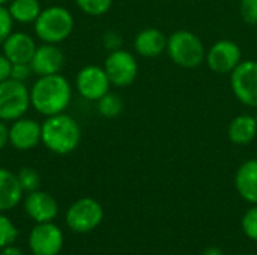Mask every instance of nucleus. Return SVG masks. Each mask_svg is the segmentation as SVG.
<instances>
[{
  "mask_svg": "<svg viewBox=\"0 0 257 255\" xmlns=\"http://www.w3.org/2000/svg\"><path fill=\"white\" fill-rule=\"evenodd\" d=\"M71 101L72 87L62 74L38 77L30 87V105L45 117L65 113Z\"/></svg>",
  "mask_w": 257,
  "mask_h": 255,
  "instance_id": "obj_1",
  "label": "nucleus"
},
{
  "mask_svg": "<svg viewBox=\"0 0 257 255\" xmlns=\"http://www.w3.org/2000/svg\"><path fill=\"white\" fill-rule=\"evenodd\" d=\"M41 143L54 155H69L81 143V128L66 113L45 117L41 125Z\"/></svg>",
  "mask_w": 257,
  "mask_h": 255,
  "instance_id": "obj_2",
  "label": "nucleus"
},
{
  "mask_svg": "<svg viewBox=\"0 0 257 255\" xmlns=\"http://www.w3.org/2000/svg\"><path fill=\"white\" fill-rule=\"evenodd\" d=\"M35 35L44 44H60L66 41L74 30V17L63 6H48L41 11L33 23Z\"/></svg>",
  "mask_w": 257,
  "mask_h": 255,
  "instance_id": "obj_3",
  "label": "nucleus"
},
{
  "mask_svg": "<svg viewBox=\"0 0 257 255\" xmlns=\"http://www.w3.org/2000/svg\"><path fill=\"white\" fill-rule=\"evenodd\" d=\"M170 60L184 69H194L205 62L206 48L202 39L190 30H176L167 36V48Z\"/></svg>",
  "mask_w": 257,
  "mask_h": 255,
  "instance_id": "obj_4",
  "label": "nucleus"
},
{
  "mask_svg": "<svg viewBox=\"0 0 257 255\" xmlns=\"http://www.w3.org/2000/svg\"><path fill=\"white\" fill-rule=\"evenodd\" d=\"M30 105V89L21 81L8 78L0 83V120L14 122L24 117Z\"/></svg>",
  "mask_w": 257,
  "mask_h": 255,
  "instance_id": "obj_5",
  "label": "nucleus"
},
{
  "mask_svg": "<svg viewBox=\"0 0 257 255\" xmlns=\"http://www.w3.org/2000/svg\"><path fill=\"white\" fill-rule=\"evenodd\" d=\"M102 206L95 198L84 197L69 206L65 215V222L75 233H89L102 222Z\"/></svg>",
  "mask_w": 257,
  "mask_h": 255,
  "instance_id": "obj_6",
  "label": "nucleus"
},
{
  "mask_svg": "<svg viewBox=\"0 0 257 255\" xmlns=\"http://www.w3.org/2000/svg\"><path fill=\"white\" fill-rule=\"evenodd\" d=\"M104 71L114 87L131 86L139 75V63L133 53L120 48L110 51L104 60Z\"/></svg>",
  "mask_w": 257,
  "mask_h": 255,
  "instance_id": "obj_7",
  "label": "nucleus"
},
{
  "mask_svg": "<svg viewBox=\"0 0 257 255\" xmlns=\"http://www.w3.org/2000/svg\"><path fill=\"white\" fill-rule=\"evenodd\" d=\"M230 87L235 98L245 107L257 108V62L242 60L230 74Z\"/></svg>",
  "mask_w": 257,
  "mask_h": 255,
  "instance_id": "obj_8",
  "label": "nucleus"
},
{
  "mask_svg": "<svg viewBox=\"0 0 257 255\" xmlns=\"http://www.w3.org/2000/svg\"><path fill=\"white\" fill-rule=\"evenodd\" d=\"M242 62V53L236 42L230 39H220L206 51L205 63L214 74H232Z\"/></svg>",
  "mask_w": 257,
  "mask_h": 255,
  "instance_id": "obj_9",
  "label": "nucleus"
},
{
  "mask_svg": "<svg viewBox=\"0 0 257 255\" xmlns=\"http://www.w3.org/2000/svg\"><path fill=\"white\" fill-rule=\"evenodd\" d=\"M110 80L104 68L96 65H87L77 72L75 87L81 98L96 102L105 93L110 92Z\"/></svg>",
  "mask_w": 257,
  "mask_h": 255,
  "instance_id": "obj_10",
  "label": "nucleus"
},
{
  "mask_svg": "<svg viewBox=\"0 0 257 255\" xmlns=\"http://www.w3.org/2000/svg\"><path fill=\"white\" fill-rule=\"evenodd\" d=\"M29 248L33 255H59L63 248V233L53 222L36 224L29 234Z\"/></svg>",
  "mask_w": 257,
  "mask_h": 255,
  "instance_id": "obj_11",
  "label": "nucleus"
},
{
  "mask_svg": "<svg viewBox=\"0 0 257 255\" xmlns=\"http://www.w3.org/2000/svg\"><path fill=\"white\" fill-rule=\"evenodd\" d=\"M41 143V125L29 117H20L9 126V144L21 152L35 149Z\"/></svg>",
  "mask_w": 257,
  "mask_h": 255,
  "instance_id": "obj_12",
  "label": "nucleus"
},
{
  "mask_svg": "<svg viewBox=\"0 0 257 255\" xmlns=\"http://www.w3.org/2000/svg\"><path fill=\"white\" fill-rule=\"evenodd\" d=\"M24 210L36 224L53 222V219L57 216L59 204L51 194L36 189L33 192H27V197L24 198Z\"/></svg>",
  "mask_w": 257,
  "mask_h": 255,
  "instance_id": "obj_13",
  "label": "nucleus"
},
{
  "mask_svg": "<svg viewBox=\"0 0 257 255\" xmlns=\"http://www.w3.org/2000/svg\"><path fill=\"white\" fill-rule=\"evenodd\" d=\"M65 65V54L56 44H42L36 48L30 68L36 77L60 74Z\"/></svg>",
  "mask_w": 257,
  "mask_h": 255,
  "instance_id": "obj_14",
  "label": "nucleus"
},
{
  "mask_svg": "<svg viewBox=\"0 0 257 255\" xmlns=\"http://www.w3.org/2000/svg\"><path fill=\"white\" fill-rule=\"evenodd\" d=\"M38 45L35 39L26 32H12L3 42V54L14 63H30Z\"/></svg>",
  "mask_w": 257,
  "mask_h": 255,
  "instance_id": "obj_15",
  "label": "nucleus"
},
{
  "mask_svg": "<svg viewBox=\"0 0 257 255\" xmlns=\"http://www.w3.org/2000/svg\"><path fill=\"white\" fill-rule=\"evenodd\" d=\"M167 48V36L155 27L140 30L134 38V50L142 57H158Z\"/></svg>",
  "mask_w": 257,
  "mask_h": 255,
  "instance_id": "obj_16",
  "label": "nucleus"
},
{
  "mask_svg": "<svg viewBox=\"0 0 257 255\" xmlns=\"http://www.w3.org/2000/svg\"><path fill=\"white\" fill-rule=\"evenodd\" d=\"M23 188L15 173L0 167V212L17 207L23 200Z\"/></svg>",
  "mask_w": 257,
  "mask_h": 255,
  "instance_id": "obj_17",
  "label": "nucleus"
},
{
  "mask_svg": "<svg viewBox=\"0 0 257 255\" xmlns=\"http://www.w3.org/2000/svg\"><path fill=\"white\" fill-rule=\"evenodd\" d=\"M235 186L245 201L257 204V159L241 164L235 176Z\"/></svg>",
  "mask_w": 257,
  "mask_h": 255,
  "instance_id": "obj_18",
  "label": "nucleus"
},
{
  "mask_svg": "<svg viewBox=\"0 0 257 255\" xmlns=\"http://www.w3.org/2000/svg\"><path fill=\"white\" fill-rule=\"evenodd\" d=\"M257 137L256 116L239 114L227 126V138L236 146H247Z\"/></svg>",
  "mask_w": 257,
  "mask_h": 255,
  "instance_id": "obj_19",
  "label": "nucleus"
},
{
  "mask_svg": "<svg viewBox=\"0 0 257 255\" xmlns=\"http://www.w3.org/2000/svg\"><path fill=\"white\" fill-rule=\"evenodd\" d=\"M8 11L15 23L33 24L42 8L39 0H11L8 3Z\"/></svg>",
  "mask_w": 257,
  "mask_h": 255,
  "instance_id": "obj_20",
  "label": "nucleus"
},
{
  "mask_svg": "<svg viewBox=\"0 0 257 255\" xmlns=\"http://www.w3.org/2000/svg\"><path fill=\"white\" fill-rule=\"evenodd\" d=\"M96 108H98V113L105 117V119H113V117H117L122 110H123V102L122 99L116 95V93H105L102 98H99L96 101Z\"/></svg>",
  "mask_w": 257,
  "mask_h": 255,
  "instance_id": "obj_21",
  "label": "nucleus"
},
{
  "mask_svg": "<svg viewBox=\"0 0 257 255\" xmlns=\"http://www.w3.org/2000/svg\"><path fill=\"white\" fill-rule=\"evenodd\" d=\"M78 9L90 17H101L107 14L113 5V0H75Z\"/></svg>",
  "mask_w": 257,
  "mask_h": 255,
  "instance_id": "obj_22",
  "label": "nucleus"
},
{
  "mask_svg": "<svg viewBox=\"0 0 257 255\" xmlns=\"http://www.w3.org/2000/svg\"><path fill=\"white\" fill-rule=\"evenodd\" d=\"M17 177H18V182L24 192H33V191L39 189V186H41V176L32 167H23L17 173Z\"/></svg>",
  "mask_w": 257,
  "mask_h": 255,
  "instance_id": "obj_23",
  "label": "nucleus"
},
{
  "mask_svg": "<svg viewBox=\"0 0 257 255\" xmlns=\"http://www.w3.org/2000/svg\"><path fill=\"white\" fill-rule=\"evenodd\" d=\"M17 237H18V228L6 215H3V212H0V249L14 245Z\"/></svg>",
  "mask_w": 257,
  "mask_h": 255,
  "instance_id": "obj_24",
  "label": "nucleus"
},
{
  "mask_svg": "<svg viewBox=\"0 0 257 255\" xmlns=\"http://www.w3.org/2000/svg\"><path fill=\"white\" fill-rule=\"evenodd\" d=\"M242 230L245 236L257 242V204L251 207L242 218Z\"/></svg>",
  "mask_w": 257,
  "mask_h": 255,
  "instance_id": "obj_25",
  "label": "nucleus"
},
{
  "mask_svg": "<svg viewBox=\"0 0 257 255\" xmlns=\"http://www.w3.org/2000/svg\"><path fill=\"white\" fill-rule=\"evenodd\" d=\"M239 14L247 24L257 27V0H241Z\"/></svg>",
  "mask_w": 257,
  "mask_h": 255,
  "instance_id": "obj_26",
  "label": "nucleus"
},
{
  "mask_svg": "<svg viewBox=\"0 0 257 255\" xmlns=\"http://www.w3.org/2000/svg\"><path fill=\"white\" fill-rule=\"evenodd\" d=\"M14 20L8 11V6H0V47L14 32Z\"/></svg>",
  "mask_w": 257,
  "mask_h": 255,
  "instance_id": "obj_27",
  "label": "nucleus"
},
{
  "mask_svg": "<svg viewBox=\"0 0 257 255\" xmlns=\"http://www.w3.org/2000/svg\"><path fill=\"white\" fill-rule=\"evenodd\" d=\"M122 44H123V39H122V35L116 30H107L104 35H102V45L105 50L108 51H116V50H120L122 48Z\"/></svg>",
  "mask_w": 257,
  "mask_h": 255,
  "instance_id": "obj_28",
  "label": "nucleus"
},
{
  "mask_svg": "<svg viewBox=\"0 0 257 255\" xmlns=\"http://www.w3.org/2000/svg\"><path fill=\"white\" fill-rule=\"evenodd\" d=\"M33 75V71L30 68V63H14L11 71V78L26 83Z\"/></svg>",
  "mask_w": 257,
  "mask_h": 255,
  "instance_id": "obj_29",
  "label": "nucleus"
},
{
  "mask_svg": "<svg viewBox=\"0 0 257 255\" xmlns=\"http://www.w3.org/2000/svg\"><path fill=\"white\" fill-rule=\"evenodd\" d=\"M11 71H12V63L3 53H0V83L11 78Z\"/></svg>",
  "mask_w": 257,
  "mask_h": 255,
  "instance_id": "obj_30",
  "label": "nucleus"
},
{
  "mask_svg": "<svg viewBox=\"0 0 257 255\" xmlns=\"http://www.w3.org/2000/svg\"><path fill=\"white\" fill-rule=\"evenodd\" d=\"M9 144V126L6 122L0 120V152Z\"/></svg>",
  "mask_w": 257,
  "mask_h": 255,
  "instance_id": "obj_31",
  "label": "nucleus"
},
{
  "mask_svg": "<svg viewBox=\"0 0 257 255\" xmlns=\"http://www.w3.org/2000/svg\"><path fill=\"white\" fill-rule=\"evenodd\" d=\"M0 255H23V251H21L18 246L9 245V246L3 248V249L0 251Z\"/></svg>",
  "mask_w": 257,
  "mask_h": 255,
  "instance_id": "obj_32",
  "label": "nucleus"
},
{
  "mask_svg": "<svg viewBox=\"0 0 257 255\" xmlns=\"http://www.w3.org/2000/svg\"><path fill=\"white\" fill-rule=\"evenodd\" d=\"M202 255H224V254H223V251H221L220 248H217V246H211V248L205 249V252H203Z\"/></svg>",
  "mask_w": 257,
  "mask_h": 255,
  "instance_id": "obj_33",
  "label": "nucleus"
},
{
  "mask_svg": "<svg viewBox=\"0 0 257 255\" xmlns=\"http://www.w3.org/2000/svg\"><path fill=\"white\" fill-rule=\"evenodd\" d=\"M11 0H0V6H6Z\"/></svg>",
  "mask_w": 257,
  "mask_h": 255,
  "instance_id": "obj_34",
  "label": "nucleus"
},
{
  "mask_svg": "<svg viewBox=\"0 0 257 255\" xmlns=\"http://www.w3.org/2000/svg\"><path fill=\"white\" fill-rule=\"evenodd\" d=\"M244 255H256V254H244Z\"/></svg>",
  "mask_w": 257,
  "mask_h": 255,
  "instance_id": "obj_35",
  "label": "nucleus"
},
{
  "mask_svg": "<svg viewBox=\"0 0 257 255\" xmlns=\"http://www.w3.org/2000/svg\"><path fill=\"white\" fill-rule=\"evenodd\" d=\"M256 41H257V33H256Z\"/></svg>",
  "mask_w": 257,
  "mask_h": 255,
  "instance_id": "obj_36",
  "label": "nucleus"
},
{
  "mask_svg": "<svg viewBox=\"0 0 257 255\" xmlns=\"http://www.w3.org/2000/svg\"><path fill=\"white\" fill-rule=\"evenodd\" d=\"M256 120H257V113H256Z\"/></svg>",
  "mask_w": 257,
  "mask_h": 255,
  "instance_id": "obj_37",
  "label": "nucleus"
}]
</instances>
